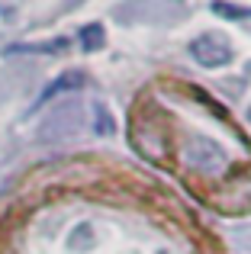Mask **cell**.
Returning <instances> with one entry per match:
<instances>
[{
	"instance_id": "1",
	"label": "cell",
	"mask_w": 251,
	"mask_h": 254,
	"mask_svg": "<svg viewBox=\"0 0 251 254\" xmlns=\"http://www.w3.org/2000/svg\"><path fill=\"white\" fill-rule=\"evenodd\" d=\"M190 52L193 58L203 64V68H219V64H229L232 62V45H229L226 36L219 32H203L190 42Z\"/></svg>"
},
{
	"instance_id": "2",
	"label": "cell",
	"mask_w": 251,
	"mask_h": 254,
	"mask_svg": "<svg viewBox=\"0 0 251 254\" xmlns=\"http://www.w3.org/2000/svg\"><path fill=\"white\" fill-rule=\"evenodd\" d=\"M84 81H87V77L81 74V71H64L62 77H58L55 84H49L42 90V97H39V103H49L52 97H58V93H64V90H77V87H84ZM36 103V106H39Z\"/></svg>"
},
{
	"instance_id": "3",
	"label": "cell",
	"mask_w": 251,
	"mask_h": 254,
	"mask_svg": "<svg viewBox=\"0 0 251 254\" xmlns=\"http://www.w3.org/2000/svg\"><path fill=\"white\" fill-rule=\"evenodd\" d=\"M103 42H107V32H103L100 23H90V26H84V29H81V45L87 52L103 49Z\"/></svg>"
},
{
	"instance_id": "4",
	"label": "cell",
	"mask_w": 251,
	"mask_h": 254,
	"mask_svg": "<svg viewBox=\"0 0 251 254\" xmlns=\"http://www.w3.org/2000/svg\"><path fill=\"white\" fill-rule=\"evenodd\" d=\"M213 13H219V16H226V19H248L251 6H235V3H226V0H216Z\"/></svg>"
},
{
	"instance_id": "5",
	"label": "cell",
	"mask_w": 251,
	"mask_h": 254,
	"mask_svg": "<svg viewBox=\"0 0 251 254\" xmlns=\"http://www.w3.org/2000/svg\"><path fill=\"white\" fill-rule=\"evenodd\" d=\"M97 132H100V135H110V132H113V123H110V113L103 110V106H97Z\"/></svg>"
}]
</instances>
